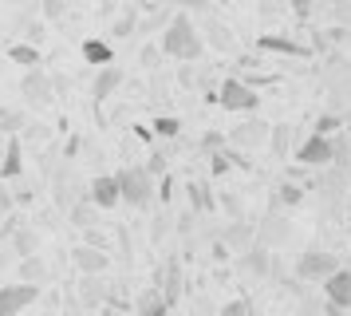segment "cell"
I'll return each mask as SVG.
<instances>
[{
	"instance_id": "8d00e7d4",
	"label": "cell",
	"mask_w": 351,
	"mask_h": 316,
	"mask_svg": "<svg viewBox=\"0 0 351 316\" xmlns=\"http://www.w3.org/2000/svg\"><path fill=\"white\" fill-rule=\"evenodd\" d=\"M292 8H296L300 16H308V12H312V0H292Z\"/></svg>"
},
{
	"instance_id": "ba28073f",
	"label": "cell",
	"mask_w": 351,
	"mask_h": 316,
	"mask_svg": "<svg viewBox=\"0 0 351 316\" xmlns=\"http://www.w3.org/2000/svg\"><path fill=\"white\" fill-rule=\"evenodd\" d=\"M87 198L95 202V210H114V205L123 202V194H119V178L114 174H99L91 190H87Z\"/></svg>"
},
{
	"instance_id": "e0dca14e",
	"label": "cell",
	"mask_w": 351,
	"mask_h": 316,
	"mask_svg": "<svg viewBox=\"0 0 351 316\" xmlns=\"http://www.w3.org/2000/svg\"><path fill=\"white\" fill-rule=\"evenodd\" d=\"M8 60L20 63V67H40L44 56H40V47H36V44H12V47H8Z\"/></svg>"
},
{
	"instance_id": "d6a6232c",
	"label": "cell",
	"mask_w": 351,
	"mask_h": 316,
	"mask_svg": "<svg viewBox=\"0 0 351 316\" xmlns=\"http://www.w3.org/2000/svg\"><path fill=\"white\" fill-rule=\"evenodd\" d=\"M229 166H233V155H225V150H217V155H213V174H225Z\"/></svg>"
},
{
	"instance_id": "ac0fdd59",
	"label": "cell",
	"mask_w": 351,
	"mask_h": 316,
	"mask_svg": "<svg viewBox=\"0 0 351 316\" xmlns=\"http://www.w3.org/2000/svg\"><path fill=\"white\" fill-rule=\"evenodd\" d=\"M256 47H261V52H280V56H304L300 44L280 40V36H261V40H256Z\"/></svg>"
},
{
	"instance_id": "3957f363",
	"label": "cell",
	"mask_w": 351,
	"mask_h": 316,
	"mask_svg": "<svg viewBox=\"0 0 351 316\" xmlns=\"http://www.w3.org/2000/svg\"><path fill=\"white\" fill-rule=\"evenodd\" d=\"M225 111H241V115H249V111L261 107V95H256L253 83H245V79H225L217 95H213Z\"/></svg>"
},
{
	"instance_id": "277c9868",
	"label": "cell",
	"mask_w": 351,
	"mask_h": 316,
	"mask_svg": "<svg viewBox=\"0 0 351 316\" xmlns=\"http://www.w3.org/2000/svg\"><path fill=\"white\" fill-rule=\"evenodd\" d=\"M324 308L328 313H348L351 308V269H343V265H335L328 277H324Z\"/></svg>"
},
{
	"instance_id": "52a82bcc",
	"label": "cell",
	"mask_w": 351,
	"mask_h": 316,
	"mask_svg": "<svg viewBox=\"0 0 351 316\" xmlns=\"http://www.w3.org/2000/svg\"><path fill=\"white\" fill-rule=\"evenodd\" d=\"M296 162L300 166H332V139L328 135H308L296 142Z\"/></svg>"
},
{
	"instance_id": "2e32d148",
	"label": "cell",
	"mask_w": 351,
	"mask_h": 316,
	"mask_svg": "<svg viewBox=\"0 0 351 316\" xmlns=\"http://www.w3.org/2000/svg\"><path fill=\"white\" fill-rule=\"evenodd\" d=\"M134 313H143V316H166V313H170V300L162 297L158 289H150V293H143V297H138Z\"/></svg>"
},
{
	"instance_id": "6da1fadb",
	"label": "cell",
	"mask_w": 351,
	"mask_h": 316,
	"mask_svg": "<svg viewBox=\"0 0 351 316\" xmlns=\"http://www.w3.org/2000/svg\"><path fill=\"white\" fill-rule=\"evenodd\" d=\"M162 52L170 56V60H202V36H197V28H193V20L186 12H178L170 24H166V32H162Z\"/></svg>"
},
{
	"instance_id": "4316f807",
	"label": "cell",
	"mask_w": 351,
	"mask_h": 316,
	"mask_svg": "<svg viewBox=\"0 0 351 316\" xmlns=\"http://www.w3.org/2000/svg\"><path fill=\"white\" fill-rule=\"evenodd\" d=\"M16 253H20V257L36 253V234H32V229H20V234H16Z\"/></svg>"
},
{
	"instance_id": "d6986e66",
	"label": "cell",
	"mask_w": 351,
	"mask_h": 316,
	"mask_svg": "<svg viewBox=\"0 0 351 316\" xmlns=\"http://www.w3.org/2000/svg\"><path fill=\"white\" fill-rule=\"evenodd\" d=\"M332 139V166H348L351 162V139L343 135V131H335V135H328Z\"/></svg>"
},
{
	"instance_id": "484cf974",
	"label": "cell",
	"mask_w": 351,
	"mask_h": 316,
	"mask_svg": "<svg viewBox=\"0 0 351 316\" xmlns=\"http://www.w3.org/2000/svg\"><path fill=\"white\" fill-rule=\"evenodd\" d=\"M20 273H24V281H44V265H40V261H36L32 253H28V257H24V265H20Z\"/></svg>"
},
{
	"instance_id": "d4e9b609",
	"label": "cell",
	"mask_w": 351,
	"mask_h": 316,
	"mask_svg": "<svg viewBox=\"0 0 351 316\" xmlns=\"http://www.w3.org/2000/svg\"><path fill=\"white\" fill-rule=\"evenodd\" d=\"M71 221L83 225V229H91V225H95V202L87 198V205H75V210H71Z\"/></svg>"
},
{
	"instance_id": "cb8c5ba5",
	"label": "cell",
	"mask_w": 351,
	"mask_h": 316,
	"mask_svg": "<svg viewBox=\"0 0 351 316\" xmlns=\"http://www.w3.org/2000/svg\"><path fill=\"white\" fill-rule=\"evenodd\" d=\"M339 126H343V115L328 111V115H319V119H316V126H312V131H316V135H335Z\"/></svg>"
},
{
	"instance_id": "7c38bea8",
	"label": "cell",
	"mask_w": 351,
	"mask_h": 316,
	"mask_svg": "<svg viewBox=\"0 0 351 316\" xmlns=\"http://www.w3.org/2000/svg\"><path fill=\"white\" fill-rule=\"evenodd\" d=\"M119 83H123V67H114V63H103V67H99V76H95V83H91V95H95V103L111 99V95L119 91Z\"/></svg>"
},
{
	"instance_id": "ffe728a7",
	"label": "cell",
	"mask_w": 351,
	"mask_h": 316,
	"mask_svg": "<svg viewBox=\"0 0 351 316\" xmlns=\"http://www.w3.org/2000/svg\"><path fill=\"white\" fill-rule=\"evenodd\" d=\"M150 131H154L158 139H178V135H182V119H174V115H158V119L150 123Z\"/></svg>"
},
{
	"instance_id": "83f0119b",
	"label": "cell",
	"mask_w": 351,
	"mask_h": 316,
	"mask_svg": "<svg viewBox=\"0 0 351 316\" xmlns=\"http://www.w3.org/2000/svg\"><path fill=\"white\" fill-rule=\"evenodd\" d=\"M265 237L269 241H280V237H288V225L280 218H269V225H265Z\"/></svg>"
},
{
	"instance_id": "1f68e13d",
	"label": "cell",
	"mask_w": 351,
	"mask_h": 316,
	"mask_svg": "<svg viewBox=\"0 0 351 316\" xmlns=\"http://www.w3.org/2000/svg\"><path fill=\"white\" fill-rule=\"evenodd\" d=\"M0 131L16 135V131H20V115H12V111H4V115H0Z\"/></svg>"
},
{
	"instance_id": "5bb4252c",
	"label": "cell",
	"mask_w": 351,
	"mask_h": 316,
	"mask_svg": "<svg viewBox=\"0 0 351 316\" xmlns=\"http://www.w3.org/2000/svg\"><path fill=\"white\" fill-rule=\"evenodd\" d=\"M241 269H249V273H256V277H269L272 269V257L265 245H249V249H241Z\"/></svg>"
},
{
	"instance_id": "44dd1931",
	"label": "cell",
	"mask_w": 351,
	"mask_h": 316,
	"mask_svg": "<svg viewBox=\"0 0 351 316\" xmlns=\"http://www.w3.org/2000/svg\"><path fill=\"white\" fill-rule=\"evenodd\" d=\"M269 142H272V150L276 155H288V142H292V126H269Z\"/></svg>"
},
{
	"instance_id": "30bf717a",
	"label": "cell",
	"mask_w": 351,
	"mask_h": 316,
	"mask_svg": "<svg viewBox=\"0 0 351 316\" xmlns=\"http://www.w3.org/2000/svg\"><path fill=\"white\" fill-rule=\"evenodd\" d=\"M71 257H75V269L80 273H107V265H111V253L103 249V245H91V241L80 245Z\"/></svg>"
},
{
	"instance_id": "4fadbf2b",
	"label": "cell",
	"mask_w": 351,
	"mask_h": 316,
	"mask_svg": "<svg viewBox=\"0 0 351 316\" xmlns=\"http://www.w3.org/2000/svg\"><path fill=\"white\" fill-rule=\"evenodd\" d=\"M80 56H83V63H95V67H103V63H114V47L107 44V40L91 36V40H83Z\"/></svg>"
},
{
	"instance_id": "f546056e",
	"label": "cell",
	"mask_w": 351,
	"mask_h": 316,
	"mask_svg": "<svg viewBox=\"0 0 351 316\" xmlns=\"http://www.w3.org/2000/svg\"><path fill=\"white\" fill-rule=\"evenodd\" d=\"M190 202H193V210H209V194H206V186H190Z\"/></svg>"
},
{
	"instance_id": "7a4b0ae2",
	"label": "cell",
	"mask_w": 351,
	"mask_h": 316,
	"mask_svg": "<svg viewBox=\"0 0 351 316\" xmlns=\"http://www.w3.org/2000/svg\"><path fill=\"white\" fill-rule=\"evenodd\" d=\"M114 178H119V194H123L127 205L146 210V205L154 202V174L146 170V166H123Z\"/></svg>"
},
{
	"instance_id": "9a60e30c",
	"label": "cell",
	"mask_w": 351,
	"mask_h": 316,
	"mask_svg": "<svg viewBox=\"0 0 351 316\" xmlns=\"http://www.w3.org/2000/svg\"><path fill=\"white\" fill-rule=\"evenodd\" d=\"M229 142H237V146H261V142H269V123H245L237 126Z\"/></svg>"
},
{
	"instance_id": "d590c367",
	"label": "cell",
	"mask_w": 351,
	"mask_h": 316,
	"mask_svg": "<svg viewBox=\"0 0 351 316\" xmlns=\"http://www.w3.org/2000/svg\"><path fill=\"white\" fill-rule=\"evenodd\" d=\"M146 170L154 174V178H158V174H166V155H150V162H146Z\"/></svg>"
},
{
	"instance_id": "9c48e42d",
	"label": "cell",
	"mask_w": 351,
	"mask_h": 316,
	"mask_svg": "<svg viewBox=\"0 0 351 316\" xmlns=\"http://www.w3.org/2000/svg\"><path fill=\"white\" fill-rule=\"evenodd\" d=\"M20 91H24V99L36 103V107H48L51 103V83H48V76H44L40 67H28V76H24V83H20Z\"/></svg>"
},
{
	"instance_id": "f1b7e54d",
	"label": "cell",
	"mask_w": 351,
	"mask_h": 316,
	"mask_svg": "<svg viewBox=\"0 0 351 316\" xmlns=\"http://www.w3.org/2000/svg\"><path fill=\"white\" fill-rule=\"evenodd\" d=\"M64 8H67V0H44V4H40V12L48 16V20H60Z\"/></svg>"
},
{
	"instance_id": "f35d334b",
	"label": "cell",
	"mask_w": 351,
	"mask_h": 316,
	"mask_svg": "<svg viewBox=\"0 0 351 316\" xmlns=\"http://www.w3.org/2000/svg\"><path fill=\"white\" fill-rule=\"evenodd\" d=\"M0 155H4V150H0Z\"/></svg>"
},
{
	"instance_id": "7402d4cb",
	"label": "cell",
	"mask_w": 351,
	"mask_h": 316,
	"mask_svg": "<svg viewBox=\"0 0 351 316\" xmlns=\"http://www.w3.org/2000/svg\"><path fill=\"white\" fill-rule=\"evenodd\" d=\"M249 241H253V229H249V225H229V229H225V245L249 249Z\"/></svg>"
},
{
	"instance_id": "8992f818",
	"label": "cell",
	"mask_w": 351,
	"mask_h": 316,
	"mask_svg": "<svg viewBox=\"0 0 351 316\" xmlns=\"http://www.w3.org/2000/svg\"><path fill=\"white\" fill-rule=\"evenodd\" d=\"M335 265H339V261H335V253H328V249H304L300 257H296V277H300V281H324Z\"/></svg>"
},
{
	"instance_id": "5b68a950",
	"label": "cell",
	"mask_w": 351,
	"mask_h": 316,
	"mask_svg": "<svg viewBox=\"0 0 351 316\" xmlns=\"http://www.w3.org/2000/svg\"><path fill=\"white\" fill-rule=\"evenodd\" d=\"M40 284L36 281H20V284H0V316H16L28 304H36Z\"/></svg>"
},
{
	"instance_id": "4dcf8cb0",
	"label": "cell",
	"mask_w": 351,
	"mask_h": 316,
	"mask_svg": "<svg viewBox=\"0 0 351 316\" xmlns=\"http://www.w3.org/2000/svg\"><path fill=\"white\" fill-rule=\"evenodd\" d=\"M221 313L225 316H245V313H253V304H249V300H229Z\"/></svg>"
},
{
	"instance_id": "836d02e7",
	"label": "cell",
	"mask_w": 351,
	"mask_h": 316,
	"mask_svg": "<svg viewBox=\"0 0 351 316\" xmlns=\"http://www.w3.org/2000/svg\"><path fill=\"white\" fill-rule=\"evenodd\" d=\"M12 205H16V198H12V194L4 190V182H0V218H4V214H12Z\"/></svg>"
},
{
	"instance_id": "8fae6325",
	"label": "cell",
	"mask_w": 351,
	"mask_h": 316,
	"mask_svg": "<svg viewBox=\"0 0 351 316\" xmlns=\"http://www.w3.org/2000/svg\"><path fill=\"white\" fill-rule=\"evenodd\" d=\"M20 174H24V150H20V139L12 135L0 155V182H16Z\"/></svg>"
},
{
	"instance_id": "74e56055",
	"label": "cell",
	"mask_w": 351,
	"mask_h": 316,
	"mask_svg": "<svg viewBox=\"0 0 351 316\" xmlns=\"http://www.w3.org/2000/svg\"><path fill=\"white\" fill-rule=\"evenodd\" d=\"M0 115H4V107H0Z\"/></svg>"
},
{
	"instance_id": "e575fe53",
	"label": "cell",
	"mask_w": 351,
	"mask_h": 316,
	"mask_svg": "<svg viewBox=\"0 0 351 316\" xmlns=\"http://www.w3.org/2000/svg\"><path fill=\"white\" fill-rule=\"evenodd\" d=\"M225 142V135H217V131H209V135H202V150H217Z\"/></svg>"
},
{
	"instance_id": "603a6c76",
	"label": "cell",
	"mask_w": 351,
	"mask_h": 316,
	"mask_svg": "<svg viewBox=\"0 0 351 316\" xmlns=\"http://www.w3.org/2000/svg\"><path fill=\"white\" fill-rule=\"evenodd\" d=\"M276 198H280L285 205H300V202H304V186H296V182L288 178V182H280V190H276Z\"/></svg>"
}]
</instances>
